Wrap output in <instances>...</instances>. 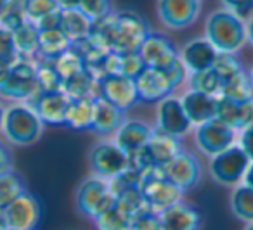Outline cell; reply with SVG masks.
Listing matches in <instances>:
<instances>
[{
	"label": "cell",
	"instance_id": "6da1fadb",
	"mask_svg": "<svg viewBox=\"0 0 253 230\" xmlns=\"http://www.w3.org/2000/svg\"><path fill=\"white\" fill-rule=\"evenodd\" d=\"M205 38L215 47L217 52L236 54L248 42L246 21L224 7L217 9L207 18Z\"/></svg>",
	"mask_w": 253,
	"mask_h": 230
},
{
	"label": "cell",
	"instance_id": "7a4b0ae2",
	"mask_svg": "<svg viewBox=\"0 0 253 230\" xmlns=\"http://www.w3.org/2000/svg\"><path fill=\"white\" fill-rule=\"evenodd\" d=\"M187 77L189 73L180 59L167 70L144 68L141 75L135 78L139 101L144 104H158L163 99L170 97L172 92L184 81H187Z\"/></svg>",
	"mask_w": 253,
	"mask_h": 230
},
{
	"label": "cell",
	"instance_id": "3957f363",
	"mask_svg": "<svg viewBox=\"0 0 253 230\" xmlns=\"http://www.w3.org/2000/svg\"><path fill=\"white\" fill-rule=\"evenodd\" d=\"M45 125L26 102H16L5 108L2 133L12 146L26 147L37 144L43 135Z\"/></svg>",
	"mask_w": 253,
	"mask_h": 230
},
{
	"label": "cell",
	"instance_id": "277c9868",
	"mask_svg": "<svg viewBox=\"0 0 253 230\" xmlns=\"http://www.w3.org/2000/svg\"><path fill=\"white\" fill-rule=\"evenodd\" d=\"M139 189L148 209L162 213L167 208L184 201V192L163 173L162 168H149L139 177Z\"/></svg>",
	"mask_w": 253,
	"mask_h": 230
},
{
	"label": "cell",
	"instance_id": "5b68a950",
	"mask_svg": "<svg viewBox=\"0 0 253 230\" xmlns=\"http://www.w3.org/2000/svg\"><path fill=\"white\" fill-rule=\"evenodd\" d=\"M115 206V195L109 182L95 175L80 182L75 192V208L85 218H97L104 211Z\"/></svg>",
	"mask_w": 253,
	"mask_h": 230
},
{
	"label": "cell",
	"instance_id": "8992f818",
	"mask_svg": "<svg viewBox=\"0 0 253 230\" xmlns=\"http://www.w3.org/2000/svg\"><path fill=\"white\" fill-rule=\"evenodd\" d=\"M39 92L37 88V59H19L9 66L7 77L0 85L2 99L26 102Z\"/></svg>",
	"mask_w": 253,
	"mask_h": 230
},
{
	"label": "cell",
	"instance_id": "52a82bcc",
	"mask_svg": "<svg viewBox=\"0 0 253 230\" xmlns=\"http://www.w3.org/2000/svg\"><path fill=\"white\" fill-rule=\"evenodd\" d=\"M88 166L92 175L104 180L122 175L130 166V156L115 144V140H102L90 147L88 151Z\"/></svg>",
	"mask_w": 253,
	"mask_h": 230
},
{
	"label": "cell",
	"instance_id": "ba28073f",
	"mask_svg": "<svg viewBox=\"0 0 253 230\" xmlns=\"http://www.w3.org/2000/svg\"><path fill=\"white\" fill-rule=\"evenodd\" d=\"M250 157L245 151L234 144L224 153L210 157V177L215 184L224 187H236L243 182L246 170L250 166Z\"/></svg>",
	"mask_w": 253,
	"mask_h": 230
},
{
	"label": "cell",
	"instance_id": "9c48e42d",
	"mask_svg": "<svg viewBox=\"0 0 253 230\" xmlns=\"http://www.w3.org/2000/svg\"><path fill=\"white\" fill-rule=\"evenodd\" d=\"M162 170L184 194L194 191L203 180V164H201L200 157H196V154L184 147Z\"/></svg>",
	"mask_w": 253,
	"mask_h": 230
},
{
	"label": "cell",
	"instance_id": "30bf717a",
	"mask_svg": "<svg viewBox=\"0 0 253 230\" xmlns=\"http://www.w3.org/2000/svg\"><path fill=\"white\" fill-rule=\"evenodd\" d=\"M236 137H238V132L234 128L225 125L218 118H213L210 121L203 123V125L196 126L194 142L205 156L213 157L217 154L224 153L231 146H234Z\"/></svg>",
	"mask_w": 253,
	"mask_h": 230
},
{
	"label": "cell",
	"instance_id": "8fae6325",
	"mask_svg": "<svg viewBox=\"0 0 253 230\" xmlns=\"http://www.w3.org/2000/svg\"><path fill=\"white\" fill-rule=\"evenodd\" d=\"M9 230H37L42 218V204L33 192L26 191L2 211Z\"/></svg>",
	"mask_w": 253,
	"mask_h": 230
},
{
	"label": "cell",
	"instance_id": "7c38bea8",
	"mask_svg": "<svg viewBox=\"0 0 253 230\" xmlns=\"http://www.w3.org/2000/svg\"><path fill=\"white\" fill-rule=\"evenodd\" d=\"M99 97L108 101L120 111L126 113L139 104L137 87L134 78L122 75H106L99 78Z\"/></svg>",
	"mask_w": 253,
	"mask_h": 230
},
{
	"label": "cell",
	"instance_id": "4fadbf2b",
	"mask_svg": "<svg viewBox=\"0 0 253 230\" xmlns=\"http://www.w3.org/2000/svg\"><path fill=\"white\" fill-rule=\"evenodd\" d=\"M158 19L169 30H184L196 23L201 0H156Z\"/></svg>",
	"mask_w": 253,
	"mask_h": 230
},
{
	"label": "cell",
	"instance_id": "5bb4252c",
	"mask_svg": "<svg viewBox=\"0 0 253 230\" xmlns=\"http://www.w3.org/2000/svg\"><path fill=\"white\" fill-rule=\"evenodd\" d=\"M139 56L146 68L167 70L180 59V50L167 35L160 32H151L141 45Z\"/></svg>",
	"mask_w": 253,
	"mask_h": 230
},
{
	"label": "cell",
	"instance_id": "9a60e30c",
	"mask_svg": "<svg viewBox=\"0 0 253 230\" xmlns=\"http://www.w3.org/2000/svg\"><path fill=\"white\" fill-rule=\"evenodd\" d=\"M71 99L61 92H37L26 104L39 115L43 125L66 126V113Z\"/></svg>",
	"mask_w": 253,
	"mask_h": 230
},
{
	"label": "cell",
	"instance_id": "2e32d148",
	"mask_svg": "<svg viewBox=\"0 0 253 230\" xmlns=\"http://www.w3.org/2000/svg\"><path fill=\"white\" fill-rule=\"evenodd\" d=\"M193 128V123L187 118L186 111H184L182 104H180L179 97H170L163 99L156 106V130L167 133L170 137H186Z\"/></svg>",
	"mask_w": 253,
	"mask_h": 230
},
{
	"label": "cell",
	"instance_id": "e0dca14e",
	"mask_svg": "<svg viewBox=\"0 0 253 230\" xmlns=\"http://www.w3.org/2000/svg\"><path fill=\"white\" fill-rule=\"evenodd\" d=\"M153 132L155 126L146 123L144 119H125L123 125L115 132V144L130 156L139 153L148 144Z\"/></svg>",
	"mask_w": 253,
	"mask_h": 230
},
{
	"label": "cell",
	"instance_id": "ac0fdd59",
	"mask_svg": "<svg viewBox=\"0 0 253 230\" xmlns=\"http://www.w3.org/2000/svg\"><path fill=\"white\" fill-rule=\"evenodd\" d=\"M160 220L163 230H200L203 225L201 211L186 201H180L162 211Z\"/></svg>",
	"mask_w": 253,
	"mask_h": 230
},
{
	"label": "cell",
	"instance_id": "d6986e66",
	"mask_svg": "<svg viewBox=\"0 0 253 230\" xmlns=\"http://www.w3.org/2000/svg\"><path fill=\"white\" fill-rule=\"evenodd\" d=\"M217 50L207 38H193L184 43L180 49V61L186 66L187 73L211 70L217 59Z\"/></svg>",
	"mask_w": 253,
	"mask_h": 230
},
{
	"label": "cell",
	"instance_id": "ffe728a7",
	"mask_svg": "<svg viewBox=\"0 0 253 230\" xmlns=\"http://www.w3.org/2000/svg\"><path fill=\"white\" fill-rule=\"evenodd\" d=\"M217 118L234 128L236 132L253 125V97L248 101H232L227 97H218Z\"/></svg>",
	"mask_w": 253,
	"mask_h": 230
},
{
	"label": "cell",
	"instance_id": "44dd1931",
	"mask_svg": "<svg viewBox=\"0 0 253 230\" xmlns=\"http://www.w3.org/2000/svg\"><path fill=\"white\" fill-rule=\"evenodd\" d=\"M180 99L187 118L191 119L193 126H200L210 119L217 118V102L218 97L203 94V92L187 90Z\"/></svg>",
	"mask_w": 253,
	"mask_h": 230
},
{
	"label": "cell",
	"instance_id": "7402d4cb",
	"mask_svg": "<svg viewBox=\"0 0 253 230\" xmlns=\"http://www.w3.org/2000/svg\"><path fill=\"white\" fill-rule=\"evenodd\" d=\"M125 119H126L125 113L120 111L118 108L109 104V102L104 101V99L97 97L95 99L94 119H92L90 132L99 137L111 135V133H115L116 130L123 125Z\"/></svg>",
	"mask_w": 253,
	"mask_h": 230
},
{
	"label": "cell",
	"instance_id": "603a6c76",
	"mask_svg": "<svg viewBox=\"0 0 253 230\" xmlns=\"http://www.w3.org/2000/svg\"><path fill=\"white\" fill-rule=\"evenodd\" d=\"M39 59L56 61L63 52L71 47V40L59 28L39 30Z\"/></svg>",
	"mask_w": 253,
	"mask_h": 230
},
{
	"label": "cell",
	"instance_id": "cb8c5ba5",
	"mask_svg": "<svg viewBox=\"0 0 253 230\" xmlns=\"http://www.w3.org/2000/svg\"><path fill=\"white\" fill-rule=\"evenodd\" d=\"M144 68L146 66L142 63L139 52H130V54L111 52L104 61V77L106 75H122V77L134 78L135 80Z\"/></svg>",
	"mask_w": 253,
	"mask_h": 230
},
{
	"label": "cell",
	"instance_id": "d4e9b609",
	"mask_svg": "<svg viewBox=\"0 0 253 230\" xmlns=\"http://www.w3.org/2000/svg\"><path fill=\"white\" fill-rule=\"evenodd\" d=\"M95 99H71L66 113V126L77 132L90 130L94 119Z\"/></svg>",
	"mask_w": 253,
	"mask_h": 230
},
{
	"label": "cell",
	"instance_id": "484cf974",
	"mask_svg": "<svg viewBox=\"0 0 253 230\" xmlns=\"http://www.w3.org/2000/svg\"><path fill=\"white\" fill-rule=\"evenodd\" d=\"M63 92L70 99H97L99 97V80L90 71H82L77 77L63 81Z\"/></svg>",
	"mask_w": 253,
	"mask_h": 230
},
{
	"label": "cell",
	"instance_id": "4316f807",
	"mask_svg": "<svg viewBox=\"0 0 253 230\" xmlns=\"http://www.w3.org/2000/svg\"><path fill=\"white\" fill-rule=\"evenodd\" d=\"M14 33V43L19 59H39V28L35 23H26Z\"/></svg>",
	"mask_w": 253,
	"mask_h": 230
},
{
	"label": "cell",
	"instance_id": "83f0119b",
	"mask_svg": "<svg viewBox=\"0 0 253 230\" xmlns=\"http://www.w3.org/2000/svg\"><path fill=\"white\" fill-rule=\"evenodd\" d=\"M61 30L66 33V37L73 42H78L82 38H87L90 35L92 21L78 9L63 11L61 16Z\"/></svg>",
	"mask_w": 253,
	"mask_h": 230
},
{
	"label": "cell",
	"instance_id": "f1b7e54d",
	"mask_svg": "<svg viewBox=\"0 0 253 230\" xmlns=\"http://www.w3.org/2000/svg\"><path fill=\"white\" fill-rule=\"evenodd\" d=\"M232 215L245 223H253V189L241 184H238L231 192L229 197Z\"/></svg>",
	"mask_w": 253,
	"mask_h": 230
},
{
	"label": "cell",
	"instance_id": "f546056e",
	"mask_svg": "<svg viewBox=\"0 0 253 230\" xmlns=\"http://www.w3.org/2000/svg\"><path fill=\"white\" fill-rule=\"evenodd\" d=\"M28 191L26 180L19 171L11 170L0 175V211H4L12 201Z\"/></svg>",
	"mask_w": 253,
	"mask_h": 230
},
{
	"label": "cell",
	"instance_id": "4dcf8cb0",
	"mask_svg": "<svg viewBox=\"0 0 253 230\" xmlns=\"http://www.w3.org/2000/svg\"><path fill=\"white\" fill-rule=\"evenodd\" d=\"M222 97L232 99V101H248L253 97V83L248 71H241L236 77L229 78L222 83Z\"/></svg>",
	"mask_w": 253,
	"mask_h": 230
},
{
	"label": "cell",
	"instance_id": "1f68e13d",
	"mask_svg": "<svg viewBox=\"0 0 253 230\" xmlns=\"http://www.w3.org/2000/svg\"><path fill=\"white\" fill-rule=\"evenodd\" d=\"M222 83H224L222 78L213 70L196 71V73H189L187 77L189 90L203 92V94L213 95V97H220Z\"/></svg>",
	"mask_w": 253,
	"mask_h": 230
},
{
	"label": "cell",
	"instance_id": "d6a6232c",
	"mask_svg": "<svg viewBox=\"0 0 253 230\" xmlns=\"http://www.w3.org/2000/svg\"><path fill=\"white\" fill-rule=\"evenodd\" d=\"M37 88H39V92L63 90V78L54 68L52 61L37 59Z\"/></svg>",
	"mask_w": 253,
	"mask_h": 230
},
{
	"label": "cell",
	"instance_id": "836d02e7",
	"mask_svg": "<svg viewBox=\"0 0 253 230\" xmlns=\"http://www.w3.org/2000/svg\"><path fill=\"white\" fill-rule=\"evenodd\" d=\"M52 63H54V68L57 70V73H59V77L63 78V81L70 80V78L77 77L78 73L87 70L82 56L73 47H70L66 52H63L56 61H52Z\"/></svg>",
	"mask_w": 253,
	"mask_h": 230
},
{
	"label": "cell",
	"instance_id": "e575fe53",
	"mask_svg": "<svg viewBox=\"0 0 253 230\" xmlns=\"http://www.w3.org/2000/svg\"><path fill=\"white\" fill-rule=\"evenodd\" d=\"M95 230H130L132 229V218L120 211L116 206L109 208L97 218L92 220Z\"/></svg>",
	"mask_w": 253,
	"mask_h": 230
},
{
	"label": "cell",
	"instance_id": "d590c367",
	"mask_svg": "<svg viewBox=\"0 0 253 230\" xmlns=\"http://www.w3.org/2000/svg\"><path fill=\"white\" fill-rule=\"evenodd\" d=\"M28 23L23 0H9L4 11L0 12V26L7 28L9 32H16Z\"/></svg>",
	"mask_w": 253,
	"mask_h": 230
},
{
	"label": "cell",
	"instance_id": "8d00e7d4",
	"mask_svg": "<svg viewBox=\"0 0 253 230\" xmlns=\"http://www.w3.org/2000/svg\"><path fill=\"white\" fill-rule=\"evenodd\" d=\"M23 7H25L28 21L35 25L52 12L61 11L56 0H23Z\"/></svg>",
	"mask_w": 253,
	"mask_h": 230
},
{
	"label": "cell",
	"instance_id": "74e56055",
	"mask_svg": "<svg viewBox=\"0 0 253 230\" xmlns=\"http://www.w3.org/2000/svg\"><path fill=\"white\" fill-rule=\"evenodd\" d=\"M211 70L222 78V81H225V80H229V78L236 77L238 73H241V71H245V66H243V63L234 54L218 52Z\"/></svg>",
	"mask_w": 253,
	"mask_h": 230
},
{
	"label": "cell",
	"instance_id": "f35d334b",
	"mask_svg": "<svg viewBox=\"0 0 253 230\" xmlns=\"http://www.w3.org/2000/svg\"><path fill=\"white\" fill-rule=\"evenodd\" d=\"M78 11H82L92 23L106 18L113 12V0H80Z\"/></svg>",
	"mask_w": 253,
	"mask_h": 230
},
{
	"label": "cell",
	"instance_id": "ab89813d",
	"mask_svg": "<svg viewBox=\"0 0 253 230\" xmlns=\"http://www.w3.org/2000/svg\"><path fill=\"white\" fill-rule=\"evenodd\" d=\"M0 61L5 64H12L18 61V50L14 43V33L0 26Z\"/></svg>",
	"mask_w": 253,
	"mask_h": 230
},
{
	"label": "cell",
	"instance_id": "60d3db41",
	"mask_svg": "<svg viewBox=\"0 0 253 230\" xmlns=\"http://www.w3.org/2000/svg\"><path fill=\"white\" fill-rule=\"evenodd\" d=\"M130 230H163L160 215L151 211V209H146V211H142L141 215H137L132 220Z\"/></svg>",
	"mask_w": 253,
	"mask_h": 230
},
{
	"label": "cell",
	"instance_id": "b9f144b4",
	"mask_svg": "<svg viewBox=\"0 0 253 230\" xmlns=\"http://www.w3.org/2000/svg\"><path fill=\"white\" fill-rule=\"evenodd\" d=\"M224 9L234 12L243 19H248L253 14V0H220Z\"/></svg>",
	"mask_w": 253,
	"mask_h": 230
},
{
	"label": "cell",
	"instance_id": "7bdbcfd3",
	"mask_svg": "<svg viewBox=\"0 0 253 230\" xmlns=\"http://www.w3.org/2000/svg\"><path fill=\"white\" fill-rule=\"evenodd\" d=\"M238 146L245 151V154L250 157V161L253 163V125H250L248 128L241 130L238 137Z\"/></svg>",
	"mask_w": 253,
	"mask_h": 230
},
{
	"label": "cell",
	"instance_id": "ee69618b",
	"mask_svg": "<svg viewBox=\"0 0 253 230\" xmlns=\"http://www.w3.org/2000/svg\"><path fill=\"white\" fill-rule=\"evenodd\" d=\"M11 170H14V156H12V151H11V147H9V144L0 140V175Z\"/></svg>",
	"mask_w": 253,
	"mask_h": 230
},
{
	"label": "cell",
	"instance_id": "f6af8a7d",
	"mask_svg": "<svg viewBox=\"0 0 253 230\" xmlns=\"http://www.w3.org/2000/svg\"><path fill=\"white\" fill-rule=\"evenodd\" d=\"M61 11H71V9H78V2L80 0H56Z\"/></svg>",
	"mask_w": 253,
	"mask_h": 230
},
{
	"label": "cell",
	"instance_id": "bcb514c9",
	"mask_svg": "<svg viewBox=\"0 0 253 230\" xmlns=\"http://www.w3.org/2000/svg\"><path fill=\"white\" fill-rule=\"evenodd\" d=\"M243 184L248 185V187L253 189V163H250L248 170H246L245 177H243Z\"/></svg>",
	"mask_w": 253,
	"mask_h": 230
},
{
	"label": "cell",
	"instance_id": "7dc6e473",
	"mask_svg": "<svg viewBox=\"0 0 253 230\" xmlns=\"http://www.w3.org/2000/svg\"><path fill=\"white\" fill-rule=\"evenodd\" d=\"M246 38H248V42L253 47V14L246 19Z\"/></svg>",
	"mask_w": 253,
	"mask_h": 230
},
{
	"label": "cell",
	"instance_id": "c3c4849f",
	"mask_svg": "<svg viewBox=\"0 0 253 230\" xmlns=\"http://www.w3.org/2000/svg\"><path fill=\"white\" fill-rule=\"evenodd\" d=\"M9 66H11V64H5V63H2V61H0V85H2V81H4L5 77H7Z\"/></svg>",
	"mask_w": 253,
	"mask_h": 230
},
{
	"label": "cell",
	"instance_id": "681fc988",
	"mask_svg": "<svg viewBox=\"0 0 253 230\" xmlns=\"http://www.w3.org/2000/svg\"><path fill=\"white\" fill-rule=\"evenodd\" d=\"M4 116H5V106L0 102V132H2V125H4Z\"/></svg>",
	"mask_w": 253,
	"mask_h": 230
},
{
	"label": "cell",
	"instance_id": "f907efd6",
	"mask_svg": "<svg viewBox=\"0 0 253 230\" xmlns=\"http://www.w3.org/2000/svg\"><path fill=\"white\" fill-rule=\"evenodd\" d=\"M0 230H9L7 223H5V220H4V215H2V211H0Z\"/></svg>",
	"mask_w": 253,
	"mask_h": 230
},
{
	"label": "cell",
	"instance_id": "816d5d0a",
	"mask_svg": "<svg viewBox=\"0 0 253 230\" xmlns=\"http://www.w3.org/2000/svg\"><path fill=\"white\" fill-rule=\"evenodd\" d=\"M7 2H9V0H0V12L4 11V7L7 5Z\"/></svg>",
	"mask_w": 253,
	"mask_h": 230
},
{
	"label": "cell",
	"instance_id": "f5cc1de1",
	"mask_svg": "<svg viewBox=\"0 0 253 230\" xmlns=\"http://www.w3.org/2000/svg\"><path fill=\"white\" fill-rule=\"evenodd\" d=\"M243 230H253V223H246V227Z\"/></svg>",
	"mask_w": 253,
	"mask_h": 230
},
{
	"label": "cell",
	"instance_id": "db71d44e",
	"mask_svg": "<svg viewBox=\"0 0 253 230\" xmlns=\"http://www.w3.org/2000/svg\"><path fill=\"white\" fill-rule=\"evenodd\" d=\"M250 78H252V83H253V68H252V71H250Z\"/></svg>",
	"mask_w": 253,
	"mask_h": 230
}]
</instances>
